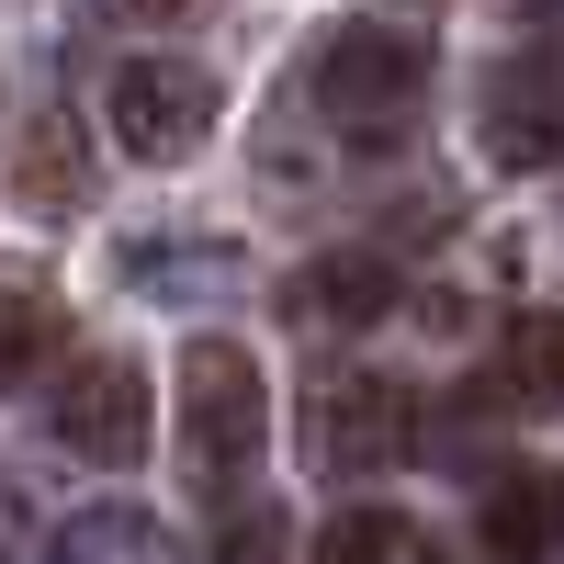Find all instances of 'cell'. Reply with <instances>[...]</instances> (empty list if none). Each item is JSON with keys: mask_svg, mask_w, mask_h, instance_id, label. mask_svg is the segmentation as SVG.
Here are the masks:
<instances>
[{"mask_svg": "<svg viewBox=\"0 0 564 564\" xmlns=\"http://www.w3.org/2000/svg\"><path fill=\"white\" fill-rule=\"evenodd\" d=\"M102 113H113V148H124V159L181 170V159L215 135V79L181 68V57H124L113 90H102Z\"/></svg>", "mask_w": 564, "mask_h": 564, "instance_id": "cell-3", "label": "cell"}, {"mask_svg": "<svg viewBox=\"0 0 564 564\" xmlns=\"http://www.w3.org/2000/svg\"><path fill=\"white\" fill-rule=\"evenodd\" d=\"M316 542H327V553H384V564H406V553H430V542H417L406 520H372V508H361V520H327Z\"/></svg>", "mask_w": 564, "mask_h": 564, "instance_id": "cell-13", "label": "cell"}, {"mask_svg": "<svg viewBox=\"0 0 564 564\" xmlns=\"http://www.w3.org/2000/svg\"><path fill=\"white\" fill-rule=\"evenodd\" d=\"M486 553H564V475L520 463L486 486Z\"/></svg>", "mask_w": 564, "mask_h": 564, "instance_id": "cell-9", "label": "cell"}, {"mask_svg": "<svg viewBox=\"0 0 564 564\" xmlns=\"http://www.w3.org/2000/svg\"><path fill=\"white\" fill-rule=\"evenodd\" d=\"M102 23H181V12H204V0H90Z\"/></svg>", "mask_w": 564, "mask_h": 564, "instance_id": "cell-14", "label": "cell"}, {"mask_svg": "<svg viewBox=\"0 0 564 564\" xmlns=\"http://www.w3.org/2000/svg\"><path fill=\"white\" fill-rule=\"evenodd\" d=\"M68 553H170V531H159V520H135V508H102V520H79V531H68Z\"/></svg>", "mask_w": 564, "mask_h": 564, "instance_id": "cell-12", "label": "cell"}, {"mask_svg": "<svg viewBox=\"0 0 564 564\" xmlns=\"http://www.w3.org/2000/svg\"><path fill=\"white\" fill-rule=\"evenodd\" d=\"M12 193L23 204H79L90 193V159H79V124L68 113H34V135L12 148Z\"/></svg>", "mask_w": 564, "mask_h": 564, "instance_id": "cell-10", "label": "cell"}, {"mask_svg": "<svg viewBox=\"0 0 564 564\" xmlns=\"http://www.w3.org/2000/svg\"><path fill=\"white\" fill-rule=\"evenodd\" d=\"M57 327H68L57 282H45L34 260H0V395H12L23 372H45V350H57Z\"/></svg>", "mask_w": 564, "mask_h": 564, "instance_id": "cell-8", "label": "cell"}, {"mask_svg": "<svg viewBox=\"0 0 564 564\" xmlns=\"http://www.w3.org/2000/svg\"><path fill=\"white\" fill-rule=\"evenodd\" d=\"M486 159L497 170H553L564 159V34H531L486 68Z\"/></svg>", "mask_w": 564, "mask_h": 564, "instance_id": "cell-5", "label": "cell"}, {"mask_svg": "<svg viewBox=\"0 0 564 564\" xmlns=\"http://www.w3.org/2000/svg\"><path fill=\"white\" fill-rule=\"evenodd\" d=\"M406 441H417V406L384 372H327L305 395V463L316 475H384V463H406Z\"/></svg>", "mask_w": 564, "mask_h": 564, "instance_id": "cell-4", "label": "cell"}, {"mask_svg": "<svg viewBox=\"0 0 564 564\" xmlns=\"http://www.w3.org/2000/svg\"><path fill=\"white\" fill-rule=\"evenodd\" d=\"M384 305H395V260H372V249H339V260L294 271V316L305 327H372Z\"/></svg>", "mask_w": 564, "mask_h": 564, "instance_id": "cell-7", "label": "cell"}, {"mask_svg": "<svg viewBox=\"0 0 564 564\" xmlns=\"http://www.w3.org/2000/svg\"><path fill=\"white\" fill-rule=\"evenodd\" d=\"M305 90L316 113L350 135V148H395L430 102V34H395V23H339L305 57Z\"/></svg>", "mask_w": 564, "mask_h": 564, "instance_id": "cell-1", "label": "cell"}, {"mask_svg": "<svg viewBox=\"0 0 564 564\" xmlns=\"http://www.w3.org/2000/svg\"><path fill=\"white\" fill-rule=\"evenodd\" d=\"M45 430H57L79 463H135L148 452V372L124 350H79L57 372V395H45Z\"/></svg>", "mask_w": 564, "mask_h": 564, "instance_id": "cell-6", "label": "cell"}, {"mask_svg": "<svg viewBox=\"0 0 564 564\" xmlns=\"http://www.w3.org/2000/svg\"><path fill=\"white\" fill-rule=\"evenodd\" d=\"M260 361L238 339H193L181 350V452H193V475L226 497V486H249V463H260Z\"/></svg>", "mask_w": 564, "mask_h": 564, "instance_id": "cell-2", "label": "cell"}, {"mask_svg": "<svg viewBox=\"0 0 564 564\" xmlns=\"http://www.w3.org/2000/svg\"><path fill=\"white\" fill-rule=\"evenodd\" d=\"M508 395L564 417V305H520L508 316Z\"/></svg>", "mask_w": 564, "mask_h": 564, "instance_id": "cell-11", "label": "cell"}]
</instances>
